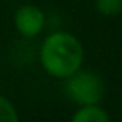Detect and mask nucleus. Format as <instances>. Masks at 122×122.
<instances>
[{"label": "nucleus", "mask_w": 122, "mask_h": 122, "mask_svg": "<svg viewBox=\"0 0 122 122\" xmlns=\"http://www.w3.org/2000/svg\"><path fill=\"white\" fill-rule=\"evenodd\" d=\"M41 66L51 78L66 80L81 69L85 51L78 37L69 32H53L41 44Z\"/></svg>", "instance_id": "obj_1"}, {"label": "nucleus", "mask_w": 122, "mask_h": 122, "mask_svg": "<svg viewBox=\"0 0 122 122\" xmlns=\"http://www.w3.org/2000/svg\"><path fill=\"white\" fill-rule=\"evenodd\" d=\"M64 94L78 106L99 104L104 96V85L96 73L80 69L64 80Z\"/></svg>", "instance_id": "obj_2"}, {"label": "nucleus", "mask_w": 122, "mask_h": 122, "mask_svg": "<svg viewBox=\"0 0 122 122\" xmlns=\"http://www.w3.org/2000/svg\"><path fill=\"white\" fill-rule=\"evenodd\" d=\"M14 27L23 37H36L44 28V12L37 5H21L14 14Z\"/></svg>", "instance_id": "obj_3"}, {"label": "nucleus", "mask_w": 122, "mask_h": 122, "mask_svg": "<svg viewBox=\"0 0 122 122\" xmlns=\"http://www.w3.org/2000/svg\"><path fill=\"white\" fill-rule=\"evenodd\" d=\"M71 122H110V117L108 112L99 104H87L78 108Z\"/></svg>", "instance_id": "obj_4"}, {"label": "nucleus", "mask_w": 122, "mask_h": 122, "mask_svg": "<svg viewBox=\"0 0 122 122\" xmlns=\"http://www.w3.org/2000/svg\"><path fill=\"white\" fill-rule=\"evenodd\" d=\"M96 9L103 16H117L122 12V0H96Z\"/></svg>", "instance_id": "obj_5"}, {"label": "nucleus", "mask_w": 122, "mask_h": 122, "mask_svg": "<svg viewBox=\"0 0 122 122\" xmlns=\"http://www.w3.org/2000/svg\"><path fill=\"white\" fill-rule=\"evenodd\" d=\"M0 122H20L14 104L4 96H0Z\"/></svg>", "instance_id": "obj_6"}]
</instances>
